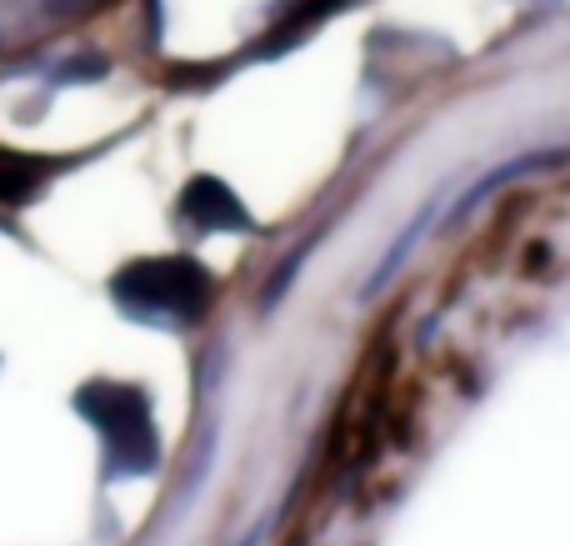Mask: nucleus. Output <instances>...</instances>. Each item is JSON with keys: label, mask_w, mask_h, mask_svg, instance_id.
I'll return each mask as SVG.
<instances>
[{"label": "nucleus", "mask_w": 570, "mask_h": 546, "mask_svg": "<svg viewBox=\"0 0 570 546\" xmlns=\"http://www.w3.org/2000/svg\"><path fill=\"white\" fill-rule=\"evenodd\" d=\"M180 206H186V216L196 221V226H246V206H240L236 196H230L226 186H220L216 176H200L186 186V196H180Z\"/></svg>", "instance_id": "f03ea898"}, {"label": "nucleus", "mask_w": 570, "mask_h": 546, "mask_svg": "<svg viewBox=\"0 0 570 546\" xmlns=\"http://www.w3.org/2000/svg\"><path fill=\"white\" fill-rule=\"evenodd\" d=\"M116 296L126 306H140L150 316H196L210 296V281L196 261L160 256V261H136L116 276Z\"/></svg>", "instance_id": "f257e3e1"}]
</instances>
